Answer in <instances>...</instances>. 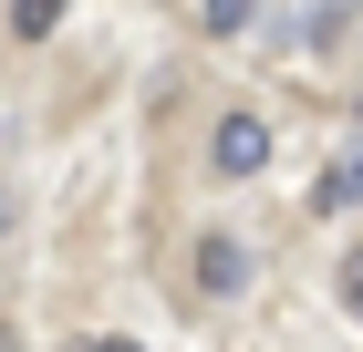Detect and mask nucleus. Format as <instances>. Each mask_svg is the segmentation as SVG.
Returning <instances> with one entry per match:
<instances>
[{
  "instance_id": "nucleus-1",
  "label": "nucleus",
  "mask_w": 363,
  "mask_h": 352,
  "mask_svg": "<svg viewBox=\"0 0 363 352\" xmlns=\"http://www.w3.org/2000/svg\"><path fill=\"white\" fill-rule=\"evenodd\" d=\"M259 166H270V125H259V114H218V125H208V176L250 187Z\"/></svg>"
},
{
  "instance_id": "nucleus-2",
  "label": "nucleus",
  "mask_w": 363,
  "mask_h": 352,
  "mask_svg": "<svg viewBox=\"0 0 363 352\" xmlns=\"http://www.w3.org/2000/svg\"><path fill=\"white\" fill-rule=\"evenodd\" d=\"M197 290H208V300H239V290H250V249H239V239H197Z\"/></svg>"
},
{
  "instance_id": "nucleus-3",
  "label": "nucleus",
  "mask_w": 363,
  "mask_h": 352,
  "mask_svg": "<svg viewBox=\"0 0 363 352\" xmlns=\"http://www.w3.org/2000/svg\"><path fill=\"white\" fill-rule=\"evenodd\" d=\"M353 208H363V145H342L322 166V187H311V217H353Z\"/></svg>"
},
{
  "instance_id": "nucleus-4",
  "label": "nucleus",
  "mask_w": 363,
  "mask_h": 352,
  "mask_svg": "<svg viewBox=\"0 0 363 352\" xmlns=\"http://www.w3.org/2000/svg\"><path fill=\"white\" fill-rule=\"evenodd\" d=\"M73 0H11V42H52Z\"/></svg>"
},
{
  "instance_id": "nucleus-5",
  "label": "nucleus",
  "mask_w": 363,
  "mask_h": 352,
  "mask_svg": "<svg viewBox=\"0 0 363 352\" xmlns=\"http://www.w3.org/2000/svg\"><path fill=\"white\" fill-rule=\"evenodd\" d=\"M333 300H342V311L363 322V249H342V280H333Z\"/></svg>"
},
{
  "instance_id": "nucleus-6",
  "label": "nucleus",
  "mask_w": 363,
  "mask_h": 352,
  "mask_svg": "<svg viewBox=\"0 0 363 352\" xmlns=\"http://www.w3.org/2000/svg\"><path fill=\"white\" fill-rule=\"evenodd\" d=\"M250 11L259 0H208V31H250Z\"/></svg>"
},
{
  "instance_id": "nucleus-7",
  "label": "nucleus",
  "mask_w": 363,
  "mask_h": 352,
  "mask_svg": "<svg viewBox=\"0 0 363 352\" xmlns=\"http://www.w3.org/2000/svg\"><path fill=\"white\" fill-rule=\"evenodd\" d=\"M73 352H145V342H125V331H94V342H73Z\"/></svg>"
},
{
  "instance_id": "nucleus-8",
  "label": "nucleus",
  "mask_w": 363,
  "mask_h": 352,
  "mask_svg": "<svg viewBox=\"0 0 363 352\" xmlns=\"http://www.w3.org/2000/svg\"><path fill=\"white\" fill-rule=\"evenodd\" d=\"M0 228H11V197H0Z\"/></svg>"
},
{
  "instance_id": "nucleus-9",
  "label": "nucleus",
  "mask_w": 363,
  "mask_h": 352,
  "mask_svg": "<svg viewBox=\"0 0 363 352\" xmlns=\"http://www.w3.org/2000/svg\"><path fill=\"white\" fill-rule=\"evenodd\" d=\"M0 352H11V322H0Z\"/></svg>"
}]
</instances>
